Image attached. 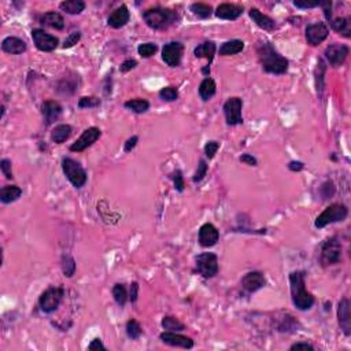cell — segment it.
<instances>
[{
  "instance_id": "14",
  "label": "cell",
  "mask_w": 351,
  "mask_h": 351,
  "mask_svg": "<svg viewBox=\"0 0 351 351\" xmlns=\"http://www.w3.org/2000/svg\"><path fill=\"white\" fill-rule=\"evenodd\" d=\"M329 35V31L324 22H316L310 24L306 28V40L310 46H318L322 41L326 40V37Z\"/></svg>"
},
{
  "instance_id": "50",
  "label": "cell",
  "mask_w": 351,
  "mask_h": 351,
  "mask_svg": "<svg viewBox=\"0 0 351 351\" xmlns=\"http://www.w3.org/2000/svg\"><path fill=\"white\" fill-rule=\"evenodd\" d=\"M138 142H139L138 136H132V138H131V139H128L127 143H125V147H124V150H125V153H131L133 148L138 146Z\"/></svg>"
},
{
  "instance_id": "30",
  "label": "cell",
  "mask_w": 351,
  "mask_h": 351,
  "mask_svg": "<svg viewBox=\"0 0 351 351\" xmlns=\"http://www.w3.org/2000/svg\"><path fill=\"white\" fill-rule=\"evenodd\" d=\"M59 7L67 14L76 16V14H81L82 11L85 10V3L82 0H66V2H62Z\"/></svg>"
},
{
  "instance_id": "25",
  "label": "cell",
  "mask_w": 351,
  "mask_h": 351,
  "mask_svg": "<svg viewBox=\"0 0 351 351\" xmlns=\"http://www.w3.org/2000/svg\"><path fill=\"white\" fill-rule=\"evenodd\" d=\"M215 50H217V47H215V44H214L213 41H204V43L199 44V46L195 48L193 54H195L196 58H206V59L209 61V66H210V63L213 62Z\"/></svg>"
},
{
  "instance_id": "44",
  "label": "cell",
  "mask_w": 351,
  "mask_h": 351,
  "mask_svg": "<svg viewBox=\"0 0 351 351\" xmlns=\"http://www.w3.org/2000/svg\"><path fill=\"white\" fill-rule=\"evenodd\" d=\"M170 178L173 180V184H174V188L177 189L178 192H183L184 191V177H183V173H181V170H174L173 173L170 174Z\"/></svg>"
},
{
  "instance_id": "3",
  "label": "cell",
  "mask_w": 351,
  "mask_h": 351,
  "mask_svg": "<svg viewBox=\"0 0 351 351\" xmlns=\"http://www.w3.org/2000/svg\"><path fill=\"white\" fill-rule=\"evenodd\" d=\"M143 20L154 31H165L174 24H177L178 14L177 11L170 9L154 7L143 13Z\"/></svg>"
},
{
  "instance_id": "49",
  "label": "cell",
  "mask_w": 351,
  "mask_h": 351,
  "mask_svg": "<svg viewBox=\"0 0 351 351\" xmlns=\"http://www.w3.org/2000/svg\"><path fill=\"white\" fill-rule=\"evenodd\" d=\"M136 66H138V62L135 61V59H127V61L121 63L120 70L123 71V73H127V71L132 70V69H135Z\"/></svg>"
},
{
  "instance_id": "56",
  "label": "cell",
  "mask_w": 351,
  "mask_h": 351,
  "mask_svg": "<svg viewBox=\"0 0 351 351\" xmlns=\"http://www.w3.org/2000/svg\"><path fill=\"white\" fill-rule=\"evenodd\" d=\"M303 168H305V165L302 162H299V161H292V162H290V165H288V169L292 170V172H299V170H302Z\"/></svg>"
},
{
  "instance_id": "52",
  "label": "cell",
  "mask_w": 351,
  "mask_h": 351,
  "mask_svg": "<svg viewBox=\"0 0 351 351\" xmlns=\"http://www.w3.org/2000/svg\"><path fill=\"white\" fill-rule=\"evenodd\" d=\"M240 162L246 163V165H249V166H257V159L253 157V155H250V154H243L242 157H240Z\"/></svg>"
},
{
  "instance_id": "33",
  "label": "cell",
  "mask_w": 351,
  "mask_h": 351,
  "mask_svg": "<svg viewBox=\"0 0 351 351\" xmlns=\"http://www.w3.org/2000/svg\"><path fill=\"white\" fill-rule=\"evenodd\" d=\"M125 107L136 114H143L150 108V103L146 99H132V100L125 102Z\"/></svg>"
},
{
  "instance_id": "43",
  "label": "cell",
  "mask_w": 351,
  "mask_h": 351,
  "mask_svg": "<svg viewBox=\"0 0 351 351\" xmlns=\"http://www.w3.org/2000/svg\"><path fill=\"white\" fill-rule=\"evenodd\" d=\"M207 169H209V166H207V163H206V161H203V159H200L199 161V165H198V169H196V172H195V174H193V183H199V181H202L204 178V176L207 174Z\"/></svg>"
},
{
  "instance_id": "47",
  "label": "cell",
  "mask_w": 351,
  "mask_h": 351,
  "mask_svg": "<svg viewBox=\"0 0 351 351\" xmlns=\"http://www.w3.org/2000/svg\"><path fill=\"white\" fill-rule=\"evenodd\" d=\"M0 169H2V172H3V174L6 176V178H13L14 176H13V170H11V161L10 159H2L0 161Z\"/></svg>"
},
{
  "instance_id": "23",
  "label": "cell",
  "mask_w": 351,
  "mask_h": 351,
  "mask_svg": "<svg viewBox=\"0 0 351 351\" xmlns=\"http://www.w3.org/2000/svg\"><path fill=\"white\" fill-rule=\"evenodd\" d=\"M250 18L254 21L255 24H257V26H260L261 29H264V31L266 32H272L276 29V22L275 20H272L270 17L265 16V14H262L258 9H251L250 10Z\"/></svg>"
},
{
  "instance_id": "7",
  "label": "cell",
  "mask_w": 351,
  "mask_h": 351,
  "mask_svg": "<svg viewBox=\"0 0 351 351\" xmlns=\"http://www.w3.org/2000/svg\"><path fill=\"white\" fill-rule=\"evenodd\" d=\"M341 260V245L339 239L333 236L322 245L321 249V262L324 266L339 264Z\"/></svg>"
},
{
  "instance_id": "20",
  "label": "cell",
  "mask_w": 351,
  "mask_h": 351,
  "mask_svg": "<svg viewBox=\"0 0 351 351\" xmlns=\"http://www.w3.org/2000/svg\"><path fill=\"white\" fill-rule=\"evenodd\" d=\"M41 112L46 121V125H51L55 123L62 114V106L55 100H46L41 104Z\"/></svg>"
},
{
  "instance_id": "10",
  "label": "cell",
  "mask_w": 351,
  "mask_h": 351,
  "mask_svg": "<svg viewBox=\"0 0 351 351\" xmlns=\"http://www.w3.org/2000/svg\"><path fill=\"white\" fill-rule=\"evenodd\" d=\"M100 136H102V132H100L99 128H88V129H85L82 132L81 136L71 144L70 151H73V153H81L84 150H87L88 147H91L93 143H96V140Z\"/></svg>"
},
{
  "instance_id": "18",
  "label": "cell",
  "mask_w": 351,
  "mask_h": 351,
  "mask_svg": "<svg viewBox=\"0 0 351 351\" xmlns=\"http://www.w3.org/2000/svg\"><path fill=\"white\" fill-rule=\"evenodd\" d=\"M266 284V279H265L264 273L261 272H250L242 279V285L247 292H255V291L261 290L262 287Z\"/></svg>"
},
{
  "instance_id": "42",
  "label": "cell",
  "mask_w": 351,
  "mask_h": 351,
  "mask_svg": "<svg viewBox=\"0 0 351 351\" xmlns=\"http://www.w3.org/2000/svg\"><path fill=\"white\" fill-rule=\"evenodd\" d=\"M97 106H100V99L96 96H84L78 100L80 108H93Z\"/></svg>"
},
{
  "instance_id": "2",
  "label": "cell",
  "mask_w": 351,
  "mask_h": 351,
  "mask_svg": "<svg viewBox=\"0 0 351 351\" xmlns=\"http://www.w3.org/2000/svg\"><path fill=\"white\" fill-rule=\"evenodd\" d=\"M290 287L292 302L296 309L299 310H309L314 305V296L306 290L305 272H292L290 275Z\"/></svg>"
},
{
  "instance_id": "16",
  "label": "cell",
  "mask_w": 351,
  "mask_h": 351,
  "mask_svg": "<svg viewBox=\"0 0 351 351\" xmlns=\"http://www.w3.org/2000/svg\"><path fill=\"white\" fill-rule=\"evenodd\" d=\"M219 240L218 229L213 224H203L199 229V245L202 247H213Z\"/></svg>"
},
{
  "instance_id": "11",
  "label": "cell",
  "mask_w": 351,
  "mask_h": 351,
  "mask_svg": "<svg viewBox=\"0 0 351 351\" xmlns=\"http://www.w3.org/2000/svg\"><path fill=\"white\" fill-rule=\"evenodd\" d=\"M32 39H33L36 48L43 52L54 51L59 44V40L56 39L55 36L48 35L43 29H33L32 31Z\"/></svg>"
},
{
  "instance_id": "31",
  "label": "cell",
  "mask_w": 351,
  "mask_h": 351,
  "mask_svg": "<svg viewBox=\"0 0 351 351\" xmlns=\"http://www.w3.org/2000/svg\"><path fill=\"white\" fill-rule=\"evenodd\" d=\"M332 29L339 33V35L344 36V37H351V22L350 18H336V20L331 21Z\"/></svg>"
},
{
  "instance_id": "29",
  "label": "cell",
  "mask_w": 351,
  "mask_h": 351,
  "mask_svg": "<svg viewBox=\"0 0 351 351\" xmlns=\"http://www.w3.org/2000/svg\"><path fill=\"white\" fill-rule=\"evenodd\" d=\"M215 91H217L215 81H214L213 78H209V77L204 78L203 81L200 82V85H199V95H200V97L203 99L204 102L210 100L215 95Z\"/></svg>"
},
{
  "instance_id": "19",
  "label": "cell",
  "mask_w": 351,
  "mask_h": 351,
  "mask_svg": "<svg viewBox=\"0 0 351 351\" xmlns=\"http://www.w3.org/2000/svg\"><path fill=\"white\" fill-rule=\"evenodd\" d=\"M242 14H243V7L239 5H232V3H222L215 10V16L221 20L235 21Z\"/></svg>"
},
{
  "instance_id": "39",
  "label": "cell",
  "mask_w": 351,
  "mask_h": 351,
  "mask_svg": "<svg viewBox=\"0 0 351 351\" xmlns=\"http://www.w3.org/2000/svg\"><path fill=\"white\" fill-rule=\"evenodd\" d=\"M62 270L66 277H71L76 272V261L71 258L70 255H63L62 258Z\"/></svg>"
},
{
  "instance_id": "36",
  "label": "cell",
  "mask_w": 351,
  "mask_h": 351,
  "mask_svg": "<svg viewBox=\"0 0 351 351\" xmlns=\"http://www.w3.org/2000/svg\"><path fill=\"white\" fill-rule=\"evenodd\" d=\"M325 70H326V66L325 63H324V61L322 59H320L318 61V63H317V70H316V87H317V92H322V89H324V76H325Z\"/></svg>"
},
{
  "instance_id": "41",
  "label": "cell",
  "mask_w": 351,
  "mask_h": 351,
  "mask_svg": "<svg viewBox=\"0 0 351 351\" xmlns=\"http://www.w3.org/2000/svg\"><path fill=\"white\" fill-rule=\"evenodd\" d=\"M157 50H158V47L155 43H143L138 47L139 55L143 58H151L157 52Z\"/></svg>"
},
{
  "instance_id": "48",
  "label": "cell",
  "mask_w": 351,
  "mask_h": 351,
  "mask_svg": "<svg viewBox=\"0 0 351 351\" xmlns=\"http://www.w3.org/2000/svg\"><path fill=\"white\" fill-rule=\"evenodd\" d=\"M294 6L298 7V9H314V7L320 6V2H299V0H295Z\"/></svg>"
},
{
  "instance_id": "37",
  "label": "cell",
  "mask_w": 351,
  "mask_h": 351,
  "mask_svg": "<svg viewBox=\"0 0 351 351\" xmlns=\"http://www.w3.org/2000/svg\"><path fill=\"white\" fill-rule=\"evenodd\" d=\"M127 335L131 337V339H133V340H136V339H139L140 336L143 335V329H142V325L139 324L136 320H129L127 322Z\"/></svg>"
},
{
  "instance_id": "54",
  "label": "cell",
  "mask_w": 351,
  "mask_h": 351,
  "mask_svg": "<svg viewBox=\"0 0 351 351\" xmlns=\"http://www.w3.org/2000/svg\"><path fill=\"white\" fill-rule=\"evenodd\" d=\"M139 296V284L138 283H132L131 284V294H129V299L132 303H135L138 300Z\"/></svg>"
},
{
  "instance_id": "27",
  "label": "cell",
  "mask_w": 351,
  "mask_h": 351,
  "mask_svg": "<svg viewBox=\"0 0 351 351\" xmlns=\"http://www.w3.org/2000/svg\"><path fill=\"white\" fill-rule=\"evenodd\" d=\"M245 48V43L242 40H230L225 41L222 46L219 47V55L228 56V55H236L239 52L243 51Z\"/></svg>"
},
{
  "instance_id": "45",
  "label": "cell",
  "mask_w": 351,
  "mask_h": 351,
  "mask_svg": "<svg viewBox=\"0 0 351 351\" xmlns=\"http://www.w3.org/2000/svg\"><path fill=\"white\" fill-rule=\"evenodd\" d=\"M80 39H81V33L80 32H73V33H70V35L67 36L66 39H65V41H63V48L66 50V48H71V47H74L80 41Z\"/></svg>"
},
{
  "instance_id": "15",
  "label": "cell",
  "mask_w": 351,
  "mask_h": 351,
  "mask_svg": "<svg viewBox=\"0 0 351 351\" xmlns=\"http://www.w3.org/2000/svg\"><path fill=\"white\" fill-rule=\"evenodd\" d=\"M337 321H339V326L343 331V333L346 336L351 335V313H350V300L347 298L339 302L337 306Z\"/></svg>"
},
{
  "instance_id": "40",
  "label": "cell",
  "mask_w": 351,
  "mask_h": 351,
  "mask_svg": "<svg viewBox=\"0 0 351 351\" xmlns=\"http://www.w3.org/2000/svg\"><path fill=\"white\" fill-rule=\"evenodd\" d=\"M159 97L165 102H174L178 99L177 88L174 87H165L159 91Z\"/></svg>"
},
{
  "instance_id": "5",
  "label": "cell",
  "mask_w": 351,
  "mask_h": 351,
  "mask_svg": "<svg viewBox=\"0 0 351 351\" xmlns=\"http://www.w3.org/2000/svg\"><path fill=\"white\" fill-rule=\"evenodd\" d=\"M62 169L63 173L67 177V180L73 184V187L76 188H82L87 183V172L84 170L80 163L71 158H63L62 161Z\"/></svg>"
},
{
  "instance_id": "6",
  "label": "cell",
  "mask_w": 351,
  "mask_h": 351,
  "mask_svg": "<svg viewBox=\"0 0 351 351\" xmlns=\"http://www.w3.org/2000/svg\"><path fill=\"white\" fill-rule=\"evenodd\" d=\"M65 295V291L61 287H50L47 288L43 294H41L40 299H39V305L40 309L44 313H54V311L59 307L62 299Z\"/></svg>"
},
{
  "instance_id": "22",
  "label": "cell",
  "mask_w": 351,
  "mask_h": 351,
  "mask_svg": "<svg viewBox=\"0 0 351 351\" xmlns=\"http://www.w3.org/2000/svg\"><path fill=\"white\" fill-rule=\"evenodd\" d=\"M2 48L3 51L7 54H13V55H20L26 51V43L20 37H6L5 40L2 41Z\"/></svg>"
},
{
  "instance_id": "4",
  "label": "cell",
  "mask_w": 351,
  "mask_h": 351,
  "mask_svg": "<svg viewBox=\"0 0 351 351\" xmlns=\"http://www.w3.org/2000/svg\"><path fill=\"white\" fill-rule=\"evenodd\" d=\"M347 215H348V209L344 204H331L316 218V228L321 229L326 225L333 224V222H341L347 218Z\"/></svg>"
},
{
  "instance_id": "12",
  "label": "cell",
  "mask_w": 351,
  "mask_h": 351,
  "mask_svg": "<svg viewBox=\"0 0 351 351\" xmlns=\"http://www.w3.org/2000/svg\"><path fill=\"white\" fill-rule=\"evenodd\" d=\"M184 47L178 41H172L162 48V59L163 62L170 67H177L181 63L183 58Z\"/></svg>"
},
{
  "instance_id": "51",
  "label": "cell",
  "mask_w": 351,
  "mask_h": 351,
  "mask_svg": "<svg viewBox=\"0 0 351 351\" xmlns=\"http://www.w3.org/2000/svg\"><path fill=\"white\" fill-rule=\"evenodd\" d=\"M291 351L294 350H310V351H314V347L311 346V344H309V343H303V341H300V343H295V344H292V346L290 347Z\"/></svg>"
},
{
  "instance_id": "13",
  "label": "cell",
  "mask_w": 351,
  "mask_h": 351,
  "mask_svg": "<svg viewBox=\"0 0 351 351\" xmlns=\"http://www.w3.org/2000/svg\"><path fill=\"white\" fill-rule=\"evenodd\" d=\"M348 52H350L348 47L344 46V44L335 43V44H331L329 47H326L324 55H325L326 61L331 63V66L339 67L344 63L347 56H348Z\"/></svg>"
},
{
  "instance_id": "21",
  "label": "cell",
  "mask_w": 351,
  "mask_h": 351,
  "mask_svg": "<svg viewBox=\"0 0 351 351\" xmlns=\"http://www.w3.org/2000/svg\"><path fill=\"white\" fill-rule=\"evenodd\" d=\"M129 18H131V14H129V10H128L127 6H121L115 10L112 11L111 14L107 18V24L108 26H111L114 29H120L123 28L129 22Z\"/></svg>"
},
{
  "instance_id": "24",
  "label": "cell",
  "mask_w": 351,
  "mask_h": 351,
  "mask_svg": "<svg viewBox=\"0 0 351 351\" xmlns=\"http://www.w3.org/2000/svg\"><path fill=\"white\" fill-rule=\"evenodd\" d=\"M40 22L43 25L50 26V28L56 29V31H62L65 28L63 17L59 13H55V11H50V13H46L44 16H41Z\"/></svg>"
},
{
  "instance_id": "1",
  "label": "cell",
  "mask_w": 351,
  "mask_h": 351,
  "mask_svg": "<svg viewBox=\"0 0 351 351\" xmlns=\"http://www.w3.org/2000/svg\"><path fill=\"white\" fill-rule=\"evenodd\" d=\"M257 52L264 70L270 74H284L288 70V61L276 51L270 43L262 41L257 46Z\"/></svg>"
},
{
  "instance_id": "8",
  "label": "cell",
  "mask_w": 351,
  "mask_h": 351,
  "mask_svg": "<svg viewBox=\"0 0 351 351\" xmlns=\"http://www.w3.org/2000/svg\"><path fill=\"white\" fill-rule=\"evenodd\" d=\"M196 269L204 279H211L218 273V257L213 253H203L195 258Z\"/></svg>"
},
{
  "instance_id": "34",
  "label": "cell",
  "mask_w": 351,
  "mask_h": 351,
  "mask_svg": "<svg viewBox=\"0 0 351 351\" xmlns=\"http://www.w3.org/2000/svg\"><path fill=\"white\" fill-rule=\"evenodd\" d=\"M112 298L120 306H125L128 300L127 287L124 284H115L112 287Z\"/></svg>"
},
{
  "instance_id": "9",
  "label": "cell",
  "mask_w": 351,
  "mask_h": 351,
  "mask_svg": "<svg viewBox=\"0 0 351 351\" xmlns=\"http://www.w3.org/2000/svg\"><path fill=\"white\" fill-rule=\"evenodd\" d=\"M242 108H243V100L240 97H229L224 104V114L226 124L230 127L239 125L243 123L242 117Z\"/></svg>"
},
{
  "instance_id": "26",
  "label": "cell",
  "mask_w": 351,
  "mask_h": 351,
  "mask_svg": "<svg viewBox=\"0 0 351 351\" xmlns=\"http://www.w3.org/2000/svg\"><path fill=\"white\" fill-rule=\"evenodd\" d=\"M21 195H22V189L17 185H7L0 189V200L6 204L18 200Z\"/></svg>"
},
{
  "instance_id": "55",
  "label": "cell",
  "mask_w": 351,
  "mask_h": 351,
  "mask_svg": "<svg viewBox=\"0 0 351 351\" xmlns=\"http://www.w3.org/2000/svg\"><path fill=\"white\" fill-rule=\"evenodd\" d=\"M88 350H106V346L103 344L100 339H93L88 346Z\"/></svg>"
},
{
  "instance_id": "38",
  "label": "cell",
  "mask_w": 351,
  "mask_h": 351,
  "mask_svg": "<svg viewBox=\"0 0 351 351\" xmlns=\"http://www.w3.org/2000/svg\"><path fill=\"white\" fill-rule=\"evenodd\" d=\"M298 325H299V324L294 320V317L285 316L281 318V324H279L277 328H279V331L280 332H294L298 331V329H296Z\"/></svg>"
},
{
  "instance_id": "46",
  "label": "cell",
  "mask_w": 351,
  "mask_h": 351,
  "mask_svg": "<svg viewBox=\"0 0 351 351\" xmlns=\"http://www.w3.org/2000/svg\"><path fill=\"white\" fill-rule=\"evenodd\" d=\"M219 148V143L218 142H207V144L204 146V154H206V157L209 159L214 158L215 157V154H217V151H218Z\"/></svg>"
},
{
  "instance_id": "32",
  "label": "cell",
  "mask_w": 351,
  "mask_h": 351,
  "mask_svg": "<svg viewBox=\"0 0 351 351\" xmlns=\"http://www.w3.org/2000/svg\"><path fill=\"white\" fill-rule=\"evenodd\" d=\"M162 326L163 329H166L169 332H181L185 329V325H184L183 322L173 316L163 317Z\"/></svg>"
},
{
  "instance_id": "35",
  "label": "cell",
  "mask_w": 351,
  "mask_h": 351,
  "mask_svg": "<svg viewBox=\"0 0 351 351\" xmlns=\"http://www.w3.org/2000/svg\"><path fill=\"white\" fill-rule=\"evenodd\" d=\"M191 11L199 18L206 20V18H209L211 16L213 9H211V6L204 5V3H193V5H191Z\"/></svg>"
},
{
  "instance_id": "53",
  "label": "cell",
  "mask_w": 351,
  "mask_h": 351,
  "mask_svg": "<svg viewBox=\"0 0 351 351\" xmlns=\"http://www.w3.org/2000/svg\"><path fill=\"white\" fill-rule=\"evenodd\" d=\"M320 6L324 9V14H325V18L328 21H332V13H331V7L332 3L331 2H320Z\"/></svg>"
},
{
  "instance_id": "28",
  "label": "cell",
  "mask_w": 351,
  "mask_h": 351,
  "mask_svg": "<svg viewBox=\"0 0 351 351\" xmlns=\"http://www.w3.org/2000/svg\"><path fill=\"white\" fill-rule=\"evenodd\" d=\"M71 132H73V129H71L70 125L61 124V125L54 128V131L51 132L52 142L56 143V144H62V143H65L67 139L70 138Z\"/></svg>"
},
{
  "instance_id": "17",
  "label": "cell",
  "mask_w": 351,
  "mask_h": 351,
  "mask_svg": "<svg viewBox=\"0 0 351 351\" xmlns=\"http://www.w3.org/2000/svg\"><path fill=\"white\" fill-rule=\"evenodd\" d=\"M159 339H161L165 344H169V346L183 347V348H192L193 347V340L191 337L180 335L177 332H163V333L159 335Z\"/></svg>"
}]
</instances>
